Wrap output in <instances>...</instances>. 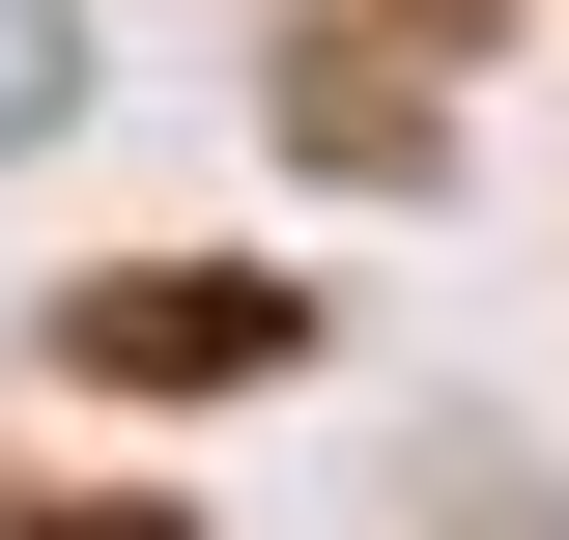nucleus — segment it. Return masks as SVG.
<instances>
[{"instance_id": "nucleus-1", "label": "nucleus", "mask_w": 569, "mask_h": 540, "mask_svg": "<svg viewBox=\"0 0 569 540\" xmlns=\"http://www.w3.org/2000/svg\"><path fill=\"white\" fill-rule=\"evenodd\" d=\"M58 341H86V370H257L284 313H257V284H86Z\"/></svg>"}, {"instance_id": "nucleus-2", "label": "nucleus", "mask_w": 569, "mask_h": 540, "mask_svg": "<svg viewBox=\"0 0 569 540\" xmlns=\"http://www.w3.org/2000/svg\"><path fill=\"white\" fill-rule=\"evenodd\" d=\"M58 58H86V29H58V0H0V142H29V114H58Z\"/></svg>"}]
</instances>
